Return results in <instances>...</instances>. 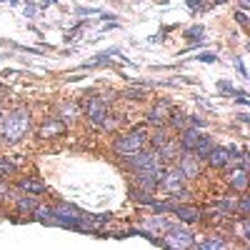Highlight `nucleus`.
I'll return each mask as SVG.
<instances>
[{"label":"nucleus","mask_w":250,"mask_h":250,"mask_svg":"<svg viewBox=\"0 0 250 250\" xmlns=\"http://www.w3.org/2000/svg\"><path fill=\"white\" fill-rule=\"evenodd\" d=\"M0 123H3V110H0Z\"/></svg>","instance_id":"38"},{"label":"nucleus","mask_w":250,"mask_h":250,"mask_svg":"<svg viewBox=\"0 0 250 250\" xmlns=\"http://www.w3.org/2000/svg\"><path fill=\"white\" fill-rule=\"evenodd\" d=\"M155 150H158V155H160L163 163H170V160H175V158L183 153V150H180V145H178V140H170V138L165 140V143H160Z\"/></svg>","instance_id":"13"},{"label":"nucleus","mask_w":250,"mask_h":250,"mask_svg":"<svg viewBox=\"0 0 250 250\" xmlns=\"http://www.w3.org/2000/svg\"><path fill=\"white\" fill-rule=\"evenodd\" d=\"M218 90H220V95H235V98H238V95H245L243 90L233 88L230 83H225V80H220V83H218Z\"/></svg>","instance_id":"23"},{"label":"nucleus","mask_w":250,"mask_h":250,"mask_svg":"<svg viewBox=\"0 0 250 250\" xmlns=\"http://www.w3.org/2000/svg\"><path fill=\"white\" fill-rule=\"evenodd\" d=\"M170 213H173L180 223H195V220H200V210H198L195 205H175V203H173Z\"/></svg>","instance_id":"12"},{"label":"nucleus","mask_w":250,"mask_h":250,"mask_svg":"<svg viewBox=\"0 0 250 250\" xmlns=\"http://www.w3.org/2000/svg\"><path fill=\"white\" fill-rule=\"evenodd\" d=\"M163 245L165 248H193V233H190V228H185L183 223H168V228H165V233H163Z\"/></svg>","instance_id":"5"},{"label":"nucleus","mask_w":250,"mask_h":250,"mask_svg":"<svg viewBox=\"0 0 250 250\" xmlns=\"http://www.w3.org/2000/svg\"><path fill=\"white\" fill-rule=\"evenodd\" d=\"M30 128V113L25 108H15L10 113H3V123H0V135L5 143H18L23 140Z\"/></svg>","instance_id":"1"},{"label":"nucleus","mask_w":250,"mask_h":250,"mask_svg":"<svg viewBox=\"0 0 250 250\" xmlns=\"http://www.w3.org/2000/svg\"><path fill=\"white\" fill-rule=\"evenodd\" d=\"M143 148H148V123L145 125H138V128H133L130 133H123L115 138L113 143V150L120 155V158H128Z\"/></svg>","instance_id":"2"},{"label":"nucleus","mask_w":250,"mask_h":250,"mask_svg":"<svg viewBox=\"0 0 250 250\" xmlns=\"http://www.w3.org/2000/svg\"><path fill=\"white\" fill-rule=\"evenodd\" d=\"M228 183H230V188H233L235 193H245V190H248V170H245V168L230 170V178H228Z\"/></svg>","instance_id":"15"},{"label":"nucleus","mask_w":250,"mask_h":250,"mask_svg":"<svg viewBox=\"0 0 250 250\" xmlns=\"http://www.w3.org/2000/svg\"><path fill=\"white\" fill-rule=\"evenodd\" d=\"M248 5H250L248 0H240V8H243V10H248Z\"/></svg>","instance_id":"36"},{"label":"nucleus","mask_w":250,"mask_h":250,"mask_svg":"<svg viewBox=\"0 0 250 250\" xmlns=\"http://www.w3.org/2000/svg\"><path fill=\"white\" fill-rule=\"evenodd\" d=\"M170 113H173V105L168 100H155L150 105V110L145 113V123L153 125V128H158V125H168Z\"/></svg>","instance_id":"8"},{"label":"nucleus","mask_w":250,"mask_h":250,"mask_svg":"<svg viewBox=\"0 0 250 250\" xmlns=\"http://www.w3.org/2000/svg\"><path fill=\"white\" fill-rule=\"evenodd\" d=\"M188 125H193V128H205V120L203 118H198V115H188Z\"/></svg>","instance_id":"27"},{"label":"nucleus","mask_w":250,"mask_h":250,"mask_svg":"<svg viewBox=\"0 0 250 250\" xmlns=\"http://www.w3.org/2000/svg\"><path fill=\"white\" fill-rule=\"evenodd\" d=\"M198 60H200V62H215V60H218V55H215V53H200V55H198Z\"/></svg>","instance_id":"30"},{"label":"nucleus","mask_w":250,"mask_h":250,"mask_svg":"<svg viewBox=\"0 0 250 250\" xmlns=\"http://www.w3.org/2000/svg\"><path fill=\"white\" fill-rule=\"evenodd\" d=\"M62 133H65V123L62 120H48L40 128V138H53V135H62Z\"/></svg>","instance_id":"18"},{"label":"nucleus","mask_w":250,"mask_h":250,"mask_svg":"<svg viewBox=\"0 0 250 250\" xmlns=\"http://www.w3.org/2000/svg\"><path fill=\"white\" fill-rule=\"evenodd\" d=\"M203 33H205L203 25H193V28H188V30H185V40H188V43H198Z\"/></svg>","instance_id":"22"},{"label":"nucleus","mask_w":250,"mask_h":250,"mask_svg":"<svg viewBox=\"0 0 250 250\" xmlns=\"http://www.w3.org/2000/svg\"><path fill=\"white\" fill-rule=\"evenodd\" d=\"M5 175H15V165L8 158L0 155V178H5Z\"/></svg>","instance_id":"24"},{"label":"nucleus","mask_w":250,"mask_h":250,"mask_svg":"<svg viewBox=\"0 0 250 250\" xmlns=\"http://www.w3.org/2000/svg\"><path fill=\"white\" fill-rule=\"evenodd\" d=\"M168 128L180 133L183 128H188V115H185V113H180V110H173V113H170V118H168Z\"/></svg>","instance_id":"21"},{"label":"nucleus","mask_w":250,"mask_h":250,"mask_svg":"<svg viewBox=\"0 0 250 250\" xmlns=\"http://www.w3.org/2000/svg\"><path fill=\"white\" fill-rule=\"evenodd\" d=\"M198 138H200L198 128H193V125H188V128H183V130L178 133V138H175V140H178V145H180V150L193 153V148H195Z\"/></svg>","instance_id":"11"},{"label":"nucleus","mask_w":250,"mask_h":250,"mask_svg":"<svg viewBox=\"0 0 250 250\" xmlns=\"http://www.w3.org/2000/svg\"><path fill=\"white\" fill-rule=\"evenodd\" d=\"M125 160H128V165H130L133 170H148V173H155L158 178H160V173L165 168V163L160 160V155H158L155 148H143V150L128 155Z\"/></svg>","instance_id":"3"},{"label":"nucleus","mask_w":250,"mask_h":250,"mask_svg":"<svg viewBox=\"0 0 250 250\" xmlns=\"http://www.w3.org/2000/svg\"><path fill=\"white\" fill-rule=\"evenodd\" d=\"M0 93H3V90H0Z\"/></svg>","instance_id":"40"},{"label":"nucleus","mask_w":250,"mask_h":250,"mask_svg":"<svg viewBox=\"0 0 250 250\" xmlns=\"http://www.w3.org/2000/svg\"><path fill=\"white\" fill-rule=\"evenodd\" d=\"M185 3H188V8H193V10L200 8V0H185Z\"/></svg>","instance_id":"34"},{"label":"nucleus","mask_w":250,"mask_h":250,"mask_svg":"<svg viewBox=\"0 0 250 250\" xmlns=\"http://www.w3.org/2000/svg\"><path fill=\"white\" fill-rule=\"evenodd\" d=\"M213 140L210 138H208V135H200L198 138V143H195V148H193V155L200 160V163H205V158H208V153H210L213 150Z\"/></svg>","instance_id":"17"},{"label":"nucleus","mask_w":250,"mask_h":250,"mask_svg":"<svg viewBox=\"0 0 250 250\" xmlns=\"http://www.w3.org/2000/svg\"><path fill=\"white\" fill-rule=\"evenodd\" d=\"M25 15L33 18V15H35V5H25Z\"/></svg>","instance_id":"35"},{"label":"nucleus","mask_w":250,"mask_h":250,"mask_svg":"<svg viewBox=\"0 0 250 250\" xmlns=\"http://www.w3.org/2000/svg\"><path fill=\"white\" fill-rule=\"evenodd\" d=\"M235 68H238V73H240V75H243V78H245V75H248V73H245V65H243V60H240V58H238V60H235Z\"/></svg>","instance_id":"32"},{"label":"nucleus","mask_w":250,"mask_h":250,"mask_svg":"<svg viewBox=\"0 0 250 250\" xmlns=\"http://www.w3.org/2000/svg\"><path fill=\"white\" fill-rule=\"evenodd\" d=\"M75 13H78V15H90V13H98V10H93V8H78Z\"/></svg>","instance_id":"33"},{"label":"nucleus","mask_w":250,"mask_h":250,"mask_svg":"<svg viewBox=\"0 0 250 250\" xmlns=\"http://www.w3.org/2000/svg\"><path fill=\"white\" fill-rule=\"evenodd\" d=\"M213 208H215L218 213H223L225 218L235 215V200H233V198H218V200L213 203Z\"/></svg>","instance_id":"20"},{"label":"nucleus","mask_w":250,"mask_h":250,"mask_svg":"<svg viewBox=\"0 0 250 250\" xmlns=\"http://www.w3.org/2000/svg\"><path fill=\"white\" fill-rule=\"evenodd\" d=\"M175 160H178V168H180V173L185 175V180H195V178H200V173H203V163H200L193 153L183 150Z\"/></svg>","instance_id":"9"},{"label":"nucleus","mask_w":250,"mask_h":250,"mask_svg":"<svg viewBox=\"0 0 250 250\" xmlns=\"http://www.w3.org/2000/svg\"><path fill=\"white\" fill-rule=\"evenodd\" d=\"M235 20H238L240 25H245V23H248V15H245V10H238V13H235Z\"/></svg>","instance_id":"31"},{"label":"nucleus","mask_w":250,"mask_h":250,"mask_svg":"<svg viewBox=\"0 0 250 250\" xmlns=\"http://www.w3.org/2000/svg\"><path fill=\"white\" fill-rule=\"evenodd\" d=\"M235 213L240 215V218H248V213H250V198H240V203L235 205Z\"/></svg>","instance_id":"25"},{"label":"nucleus","mask_w":250,"mask_h":250,"mask_svg":"<svg viewBox=\"0 0 250 250\" xmlns=\"http://www.w3.org/2000/svg\"><path fill=\"white\" fill-rule=\"evenodd\" d=\"M123 95L128 98V100H143L145 98V90H125Z\"/></svg>","instance_id":"29"},{"label":"nucleus","mask_w":250,"mask_h":250,"mask_svg":"<svg viewBox=\"0 0 250 250\" xmlns=\"http://www.w3.org/2000/svg\"><path fill=\"white\" fill-rule=\"evenodd\" d=\"M158 188H163L168 195L185 198V175L180 173L178 165H165L160 173V180H158Z\"/></svg>","instance_id":"4"},{"label":"nucleus","mask_w":250,"mask_h":250,"mask_svg":"<svg viewBox=\"0 0 250 250\" xmlns=\"http://www.w3.org/2000/svg\"><path fill=\"white\" fill-rule=\"evenodd\" d=\"M75 115H78V105L65 103V105H62V118H75Z\"/></svg>","instance_id":"26"},{"label":"nucleus","mask_w":250,"mask_h":250,"mask_svg":"<svg viewBox=\"0 0 250 250\" xmlns=\"http://www.w3.org/2000/svg\"><path fill=\"white\" fill-rule=\"evenodd\" d=\"M235 155H238V150L233 145H213V150L208 153L205 163L210 165V168H233Z\"/></svg>","instance_id":"6"},{"label":"nucleus","mask_w":250,"mask_h":250,"mask_svg":"<svg viewBox=\"0 0 250 250\" xmlns=\"http://www.w3.org/2000/svg\"><path fill=\"white\" fill-rule=\"evenodd\" d=\"M240 233L245 240H250V220L248 218H240Z\"/></svg>","instance_id":"28"},{"label":"nucleus","mask_w":250,"mask_h":250,"mask_svg":"<svg viewBox=\"0 0 250 250\" xmlns=\"http://www.w3.org/2000/svg\"><path fill=\"white\" fill-rule=\"evenodd\" d=\"M85 115L95 128H103V123H105V118H108V100L100 98V95H93L88 100V105H85Z\"/></svg>","instance_id":"7"},{"label":"nucleus","mask_w":250,"mask_h":250,"mask_svg":"<svg viewBox=\"0 0 250 250\" xmlns=\"http://www.w3.org/2000/svg\"><path fill=\"white\" fill-rule=\"evenodd\" d=\"M133 188L138 190H145V193H155L158 190V175L155 173H148V170H133Z\"/></svg>","instance_id":"10"},{"label":"nucleus","mask_w":250,"mask_h":250,"mask_svg":"<svg viewBox=\"0 0 250 250\" xmlns=\"http://www.w3.org/2000/svg\"><path fill=\"white\" fill-rule=\"evenodd\" d=\"M15 203L20 208V213H25V215H30L35 208H38V198L33 193H25V190H20V195L15 198Z\"/></svg>","instance_id":"16"},{"label":"nucleus","mask_w":250,"mask_h":250,"mask_svg":"<svg viewBox=\"0 0 250 250\" xmlns=\"http://www.w3.org/2000/svg\"><path fill=\"white\" fill-rule=\"evenodd\" d=\"M20 190H25V193H33V195H43L48 188L43 185V183H38L35 178H20Z\"/></svg>","instance_id":"19"},{"label":"nucleus","mask_w":250,"mask_h":250,"mask_svg":"<svg viewBox=\"0 0 250 250\" xmlns=\"http://www.w3.org/2000/svg\"><path fill=\"white\" fill-rule=\"evenodd\" d=\"M215 3H225V0H215Z\"/></svg>","instance_id":"39"},{"label":"nucleus","mask_w":250,"mask_h":250,"mask_svg":"<svg viewBox=\"0 0 250 250\" xmlns=\"http://www.w3.org/2000/svg\"><path fill=\"white\" fill-rule=\"evenodd\" d=\"M58 0H43V5H55Z\"/></svg>","instance_id":"37"},{"label":"nucleus","mask_w":250,"mask_h":250,"mask_svg":"<svg viewBox=\"0 0 250 250\" xmlns=\"http://www.w3.org/2000/svg\"><path fill=\"white\" fill-rule=\"evenodd\" d=\"M168 223H170L168 218H163V215L158 213V215H153V218H148V220L143 223V230H148V233H153V235L160 238V235L165 233V228H168Z\"/></svg>","instance_id":"14"}]
</instances>
